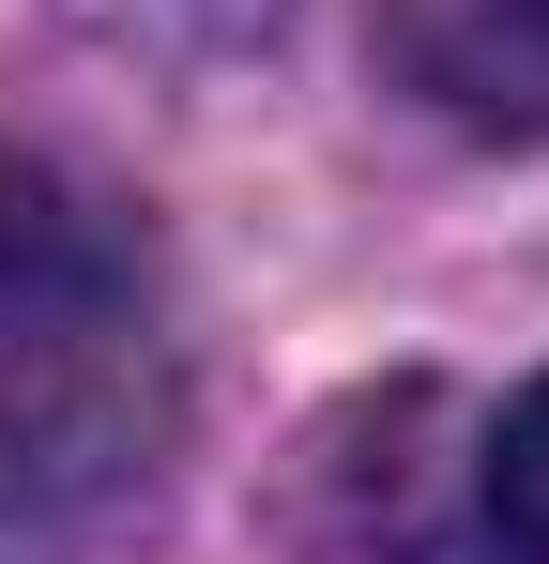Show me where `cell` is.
Masks as SVG:
<instances>
[{"label": "cell", "mask_w": 549, "mask_h": 564, "mask_svg": "<svg viewBox=\"0 0 549 564\" xmlns=\"http://www.w3.org/2000/svg\"><path fill=\"white\" fill-rule=\"evenodd\" d=\"M381 62L458 138H549V0H381Z\"/></svg>", "instance_id": "obj_3"}, {"label": "cell", "mask_w": 549, "mask_h": 564, "mask_svg": "<svg viewBox=\"0 0 549 564\" xmlns=\"http://www.w3.org/2000/svg\"><path fill=\"white\" fill-rule=\"evenodd\" d=\"M473 564H549V381H519V412L473 458Z\"/></svg>", "instance_id": "obj_4"}, {"label": "cell", "mask_w": 549, "mask_h": 564, "mask_svg": "<svg viewBox=\"0 0 549 564\" xmlns=\"http://www.w3.org/2000/svg\"><path fill=\"white\" fill-rule=\"evenodd\" d=\"M183 367L138 229L92 184L0 153V564H77L169 473Z\"/></svg>", "instance_id": "obj_1"}, {"label": "cell", "mask_w": 549, "mask_h": 564, "mask_svg": "<svg viewBox=\"0 0 549 564\" xmlns=\"http://www.w3.org/2000/svg\"><path fill=\"white\" fill-rule=\"evenodd\" d=\"M107 46H138V62H245L290 0H77Z\"/></svg>", "instance_id": "obj_5"}, {"label": "cell", "mask_w": 549, "mask_h": 564, "mask_svg": "<svg viewBox=\"0 0 549 564\" xmlns=\"http://www.w3.org/2000/svg\"><path fill=\"white\" fill-rule=\"evenodd\" d=\"M428 443H443V397H428V381L366 397V412H336V427L305 443L321 564H428V534H443V473H428Z\"/></svg>", "instance_id": "obj_2"}]
</instances>
